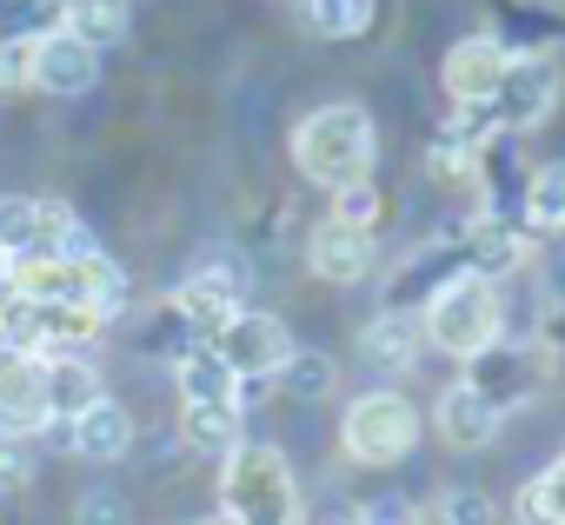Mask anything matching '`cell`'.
<instances>
[{
  "mask_svg": "<svg viewBox=\"0 0 565 525\" xmlns=\"http://www.w3.org/2000/svg\"><path fill=\"white\" fill-rule=\"evenodd\" d=\"M373 160H380V127L360 100H327L294 127V167H300V180H313L327 193L373 180Z\"/></svg>",
  "mask_w": 565,
  "mask_h": 525,
  "instance_id": "6da1fadb",
  "label": "cell"
},
{
  "mask_svg": "<svg viewBox=\"0 0 565 525\" xmlns=\"http://www.w3.org/2000/svg\"><path fill=\"white\" fill-rule=\"evenodd\" d=\"M220 512L239 525H300V479L287 465V452L266 439H239L220 459Z\"/></svg>",
  "mask_w": 565,
  "mask_h": 525,
  "instance_id": "7a4b0ae2",
  "label": "cell"
},
{
  "mask_svg": "<svg viewBox=\"0 0 565 525\" xmlns=\"http://www.w3.org/2000/svg\"><path fill=\"white\" fill-rule=\"evenodd\" d=\"M74 253H94V233L67 200L0 193V259H74Z\"/></svg>",
  "mask_w": 565,
  "mask_h": 525,
  "instance_id": "3957f363",
  "label": "cell"
},
{
  "mask_svg": "<svg viewBox=\"0 0 565 525\" xmlns=\"http://www.w3.org/2000/svg\"><path fill=\"white\" fill-rule=\"evenodd\" d=\"M419 432H426L419 406L406 393H393V386L360 393L347 406V419H340V446H347L353 465H399V459L419 452Z\"/></svg>",
  "mask_w": 565,
  "mask_h": 525,
  "instance_id": "277c9868",
  "label": "cell"
},
{
  "mask_svg": "<svg viewBox=\"0 0 565 525\" xmlns=\"http://www.w3.org/2000/svg\"><path fill=\"white\" fill-rule=\"evenodd\" d=\"M499 326H505V307H499V287H486V280H452L446 293H433L426 300V313H419V333H426V346H439V353H452L459 366L472 360V353H486L492 340H499Z\"/></svg>",
  "mask_w": 565,
  "mask_h": 525,
  "instance_id": "5b68a950",
  "label": "cell"
},
{
  "mask_svg": "<svg viewBox=\"0 0 565 525\" xmlns=\"http://www.w3.org/2000/svg\"><path fill=\"white\" fill-rule=\"evenodd\" d=\"M0 326H8L21 360H87V346L100 340L107 320H94L87 307H61V300H0Z\"/></svg>",
  "mask_w": 565,
  "mask_h": 525,
  "instance_id": "8992f818",
  "label": "cell"
},
{
  "mask_svg": "<svg viewBox=\"0 0 565 525\" xmlns=\"http://www.w3.org/2000/svg\"><path fill=\"white\" fill-rule=\"evenodd\" d=\"M499 419L505 413H519V406H532L539 399V386L552 379V346L545 340H492L486 353H472L466 360V373H459Z\"/></svg>",
  "mask_w": 565,
  "mask_h": 525,
  "instance_id": "52a82bcc",
  "label": "cell"
},
{
  "mask_svg": "<svg viewBox=\"0 0 565 525\" xmlns=\"http://www.w3.org/2000/svg\"><path fill=\"white\" fill-rule=\"evenodd\" d=\"M479 107H486L492 127L512 133V140L532 133V127H545L552 107H558V61H552V54H512L505 74H499V87H492Z\"/></svg>",
  "mask_w": 565,
  "mask_h": 525,
  "instance_id": "ba28073f",
  "label": "cell"
},
{
  "mask_svg": "<svg viewBox=\"0 0 565 525\" xmlns=\"http://www.w3.org/2000/svg\"><path fill=\"white\" fill-rule=\"evenodd\" d=\"M220 360H226V373L253 393V386H266L279 366H287V353H294V333H287V320L279 313H253V307H239L213 340H206Z\"/></svg>",
  "mask_w": 565,
  "mask_h": 525,
  "instance_id": "9c48e42d",
  "label": "cell"
},
{
  "mask_svg": "<svg viewBox=\"0 0 565 525\" xmlns=\"http://www.w3.org/2000/svg\"><path fill=\"white\" fill-rule=\"evenodd\" d=\"M246 287H253V274H246V259H233V253H213L206 267H193L180 287H173V307H180V320L200 333V340H213L239 307H246Z\"/></svg>",
  "mask_w": 565,
  "mask_h": 525,
  "instance_id": "30bf717a",
  "label": "cell"
},
{
  "mask_svg": "<svg viewBox=\"0 0 565 525\" xmlns=\"http://www.w3.org/2000/svg\"><path fill=\"white\" fill-rule=\"evenodd\" d=\"M452 280H466V253H459V239L452 233H439V239H426V246H413L399 267L386 274V313H426V300L433 293H446Z\"/></svg>",
  "mask_w": 565,
  "mask_h": 525,
  "instance_id": "8fae6325",
  "label": "cell"
},
{
  "mask_svg": "<svg viewBox=\"0 0 565 525\" xmlns=\"http://www.w3.org/2000/svg\"><path fill=\"white\" fill-rule=\"evenodd\" d=\"M452 239H459V253H466V274L486 280V287H499L505 274H519V267H525V253H532V233L512 226V219H499V213H472V219H459Z\"/></svg>",
  "mask_w": 565,
  "mask_h": 525,
  "instance_id": "7c38bea8",
  "label": "cell"
},
{
  "mask_svg": "<svg viewBox=\"0 0 565 525\" xmlns=\"http://www.w3.org/2000/svg\"><path fill=\"white\" fill-rule=\"evenodd\" d=\"M307 267H313V280H327V287H360V280L380 267V239L360 233V226L320 219V226L307 233Z\"/></svg>",
  "mask_w": 565,
  "mask_h": 525,
  "instance_id": "4fadbf2b",
  "label": "cell"
},
{
  "mask_svg": "<svg viewBox=\"0 0 565 525\" xmlns=\"http://www.w3.org/2000/svg\"><path fill=\"white\" fill-rule=\"evenodd\" d=\"M505 61H512L505 34H466V41H452V47H446V61H439V81H446L452 107H479V100L499 87Z\"/></svg>",
  "mask_w": 565,
  "mask_h": 525,
  "instance_id": "5bb4252c",
  "label": "cell"
},
{
  "mask_svg": "<svg viewBox=\"0 0 565 525\" xmlns=\"http://www.w3.org/2000/svg\"><path fill=\"white\" fill-rule=\"evenodd\" d=\"M94 81H100V54L81 47L74 34H47V41H34V87H41V94H54V100H81Z\"/></svg>",
  "mask_w": 565,
  "mask_h": 525,
  "instance_id": "9a60e30c",
  "label": "cell"
},
{
  "mask_svg": "<svg viewBox=\"0 0 565 525\" xmlns=\"http://www.w3.org/2000/svg\"><path fill=\"white\" fill-rule=\"evenodd\" d=\"M433 426H439V439L452 446V452H486L492 439H499V413L466 386V379H452L446 393H439V406H433Z\"/></svg>",
  "mask_w": 565,
  "mask_h": 525,
  "instance_id": "2e32d148",
  "label": "cell"
},
{
  "mask_svg": "<svg viewBox=\"0 0 565 525\" xmlns=\"http://www.w3.org/2000/svg\"><path fill=\"white\" fill-rule=\"evenodd\" d=\"M67 446H74L81 459H94V465H114V459L134 452V413H127L120 399H100V406H87L81 419H67Z\"/></svg>",
  "mask_w": 565,
  "mask_h": 525,
  "instance_id": "e0dca14e",
  "label": "cell"
},
{
  "mask_svg": "<svg viewBox=\"0 0 565 525\" xmlns=\"http://www.w3.org/2000/svg\"><path fill=\"white\" fill-rule=\"evenodd\" d=\"M47 393H41V360H21L0 373V439H34L47 432Z\"/></svg>",
  "mask_w": 565,
  "mask_h": 525,
  "instance_id": "ac0fdd59",
  "label": "cell"
},
{
  "mask_svg": "<svg viewBox=\"0 0 565 525\" xmlns=\"http://www.w3.org/2000/svg\"><path fill=\"white\" fill-rule=\"evenodd\" d=\"M360 353H366V366H373V373H413V366H419V353H426V333H419V320H413V313H380V320H366Z\"/></svg>",
  "mask_w": 565,
  "mask_h": 525,
  "instance_id": "d6986e66",
  "label": "cell"
},
{
  "mask_svg": "<svg viewBox=\"0 0 565 525\" xmlns=\"http://www.w3.org/2000/svg\"><path fill=\"white\" fill-rule=\"evenodd\" d=\"M41 393H47V419H61V426L107 399L94 360H41Z\"/></svg>",
  "mask_w": 565,
  "mask_h": 525,
  "instance_id": "ffe728a7",
  "label": "cell"
},
{
  "mask_svg": "<svg viewBox=\"0 0 565 525\" xmlns=\"http://www.w3.org/2000/svg\"><path fill=\"white\" fill-rule=\"evenodd\" d=\"M173 379H180V406H246V386L226 373L213 346H193L186 360H173Z\"/></svg>",
  "mask_w": 565,
  "mask_h": 525,
  "instance_id": "44dd1931",
  "label": "cell"
},
{
  "mask_svg": "<svg viewBox=\"0 0 565 525\" xmlns=\"http://www.w3.org/2000/svg\"><path fill=\"white\" fill-rule=\"evenodd\" d=\"M127 0H67V14H61V34H74L81 47H94V54H107V47H120L127 41Z\"/></svg>",
  "mask_w": 565,
  "mask_h": 525,
  "instance_id": "7402d4cb",
  "label": "cell"
},
{
  "mask_svg": "<svg viewBox=\"0 0 565 525\" xmlns=\"http://www.w3.org/2000/svg\"><path fill=\"white\" fill-rule=\"evenodd\" d=\"M519 213H525V233H532V239L558 233V219H565V160H545V167L525 173V200H519Z\"/></svg>",
  "mask_w": 565,
  "mask_h": 525,
  "instance_id": "603a6c76",
  "label": "cell"
},
{
  "mask_svg": "<svg viewBox=\"0 0 565 525\" xmlns=\"http://www.w3.org/2000/svg\"><path fill=\"white\" fill-rule=\"evenodd\" d=\"M180 439L193 452H213L226 459L239 446V406H180Z\"/></svg>",
  "mask_w": 565,
  "mask_h": 525,
  "instance_id": "cb8c5ba5",
  "label": "cell"
},
{
  "mask_svg": "<svg viewBox=\"0 0 565 525\" xmlns=\"http://www.w3.org/2000/svg\"><path fill=\"white\" fill-rule=\"evenodd\" d=\"M512 518H519V525H565V452H558L539 479H525V485H519Z\"/></svg>",
  "mask_w": 565,
  "mask_h": 525,
  "instance_id": "d4e9b609",
  "label": "cell"
},
{
  "mask_svg": "<svg viewBox=\"0 0 565 525\" xmlns=\"http://www.w3.org/2000/svg\"><path fill=\"white\" fill-rule=\"evenodd\" d=\"M273 379H279V393H294V399H327V393L340 386V366H333V353H320V346H294L287 366H279Z\"/></svg>",
  "mask_w": 565,
  "mask_h": 525,
  "instance_id": "484cf974",
  "label": "cell"
},
{
  "mask_svg": "<svg viewBox=\"0 0 565 525\" xmlns=\"http://www.w3.org/2000/svg\"><path fill=\"white\" fill-rule=\"evenodd\" d=\"M380 21V0H307V28L320 41H360Z\"/></svg>",
  "mask_w": 565,
  "mask_h": 525,
  "instance_id": "4316f807",
  "label": "cell"
},
{
  "mask_svg": "<svg viewBox=\"0 0 565 525\" xmlns=\"http://www.w3.org/2000/svg\"><path fill=\"white\" fill-rule=\"evenodd\" d=\"M61 14H67V0H0V41L34 47V41L61 34Z\"/></svg>",
  "mask_w": 565,
  "mask_h": 525,
  "instance_id": "83f0119b",
  "label": "cell"
},
{
  "mask_svg": "<svg viewBox=\"0 0 565 525\" xmlns=\"http://www.w3.org/2000/svg\"><path fill=\"white\" fill-rule=\"evenodd\" d=\"M472 160H479V147H466L452 127H439L433 147H426V173H433L439 186H472Z\"/></svg>",
  "mask_w": 565,
  "mask_h": 525,
  "instance_id": "f1b7e54d",
  "label": "cell"
},
{
  "mask_svg": "<svg viewBox=\"0 0 565 525\" xmlns=\"http://www.w3.org/2000/svg\"><path fill=\"white\" fill-rule=\"evenodd\" d=\"M539 340L552 353H565V253L539 274Z\"/></svg>",
  "mask_w": 565,
  "mask_h": 525,
  "instance_id": "f546056e",
  "label": "cell"
},
{
  "mask_svg": "<svg viewBox=\"0 0 565 525\" xmlns=\"http://www.w3.org/2000/svg\"><path fill=\"white\" fill-rule=\"evenodd\" d=\"M380 213H386V193H380L373 180H353V186H340V193H333V213H327V219L373 233V226H380Z\"/></svg>",
  "mask_w": 565,
  "mask_h": 525,
  "instance_id": "4dcf8cb0",
  "label": "cell"
},
{
  "mask_svg": "<svg viewBox=\"0 0 565 525\" xmlns=\"http://www.w3.org/2000/svg\"><path fill=\"white\" fill-rule=\"evenodd\" d=\"M127 518H134L127 492H114V485H94V492L74 499V525H127Z\"/></svg>",
  "mask_w": 565,
  "mask_h": 525,
  "instance_id": "1f68e13d",
  "label": "cell"
},
{
  "mask_svg": "<svg viewBox=\"0 0 565 525\" xmlns=\"http://www.w3.org/2000/svg\"><path fill=\"white\" fill-rule=\"evenodd\" d=\"M34 485V446L28 439H0V499H14Z\"/></svg>",
  "mask_w": 565,
  "mask_h": 525,
  "instance_id": "d6a6232c",
  "label": "cell"
},
{
  "mask_svg": "<svg viewBox=\"0 0 565 525\" xmlns=\"http://www.w3.org/2000/svg\"><path fill=\"white\" fill-rule=\"evenodd\" d=\"M28 87H34V47L0 41V100H14V94H28Z\"/></svg>",
  "mask_w": 565,
  "mask_h": 525,
  "instance_id": "836d02e7",
  "label": "cell"
},
{
  "mask_svg": "<svg viewBox=\"0 0 565 525\" xmlns=\"http://www.w3.org/2000/svg\"><path fill=\"white\" fill-rule=\"evenodd\" d=\"M360 525H419V505L399 499V492H380V499L360 505Z\"/></svg>",
  "mask_w": 565,
  "mask_h": 525,
  "instance_id": "e575fe53",
  "label": "cell"
},
{
  "mask_svg": "<svg viewBox=\"0 0 565 525\" xmlns=\"http://www.w3.org/2000/svg\"><path fill=\"white\" fill-rule=\"evenodd\" d=\"M300 525H360V505L353 499H327L313 518H300Z\"/></svg>",
  "mask_w": 565,
  "mask_h": 525,
  "instance_id": "d590c367",
  "label": "cell"
},
{
  "mask_svg": "<svg viewBox=\"0 0 565 525\" xmlns=\"http://www.w3.org/2000/svg\"><path fill=\"white\" fill-rule=\"evenodd\" d=\"M8 366H21V353H14V340H8V326H0V373Z\"/></svg>",
  "mask_w": 565,
  "mask_h": 525,
  "instance_id": "8d00e7d4",
  "label": "cell"
},
{
  "mask_svg": "<svg viewBox=\"0 0 565 525\" xmlns=\"http://www.w3.org/2000/svg\"><path fill=\"white\" fill-rule=\"evenodd\" d=\"M200 525H239V518H226V512H213V518H200Z\"/></svg>",
  "mask_w": 565,
  "mask_h": 525,
  "instance_id": "74e56055",
  "label": "cell"
},
{
  "mask_svg": "<svg viewBox=\"0 0 565 525\" xmlns=\"http://www.w3.org/2000/svg\"><path fill=\"white\" fill-rule=\"evenodd\" d=\"M552 239H558V246H565V219H558V233H552Z\"/></svg>",
  "mask_w": 565,
  "mask_h": 525,
  "instance_id": "f35d334b",
  "label": "cell"
}]
</instances>
